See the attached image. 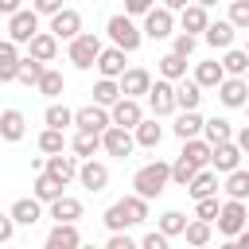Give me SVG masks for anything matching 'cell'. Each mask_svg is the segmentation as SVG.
<instances>
[{
    "instance_id": "obj_21",
    "label": "cell",
    "mask_w": 249,
    "mask_h": 249,
    "mask_svg": "<svg viewBox=\"0 0 249 249\" xmlns=\"http://www.w3.org/2000/svg\"><path fill=\"white\" fill-rule=\"evenodd\" d=\"M23 132H27V117L19 109H4L0 113V140L16 144V140H23Z\"/></svg>"
},
{
    "instance_id": "obj_54",
    "label": "cell",
    "mask_w": 249,
    "mask_h": 249,
    "mask_svg": "<svg viewBox=\"0 0 249 249\" xmlns=\"http://www.w3.org/2000/svg\"><path fill=\"white\" fill-rule=\"evenodd\" d=\"M23 0H0V16H16Z\"/></svg>"
},
{
    "instance_id": "obj_6",
    "label": "cell",
    "mask_w": 249,
    "mask_h": 249,
    "mask_svg": "<svg viewBox=\"0 0 249 249\" xmlns=\"http://www.w3.org/2000/svg\"><path fill=\"white\" fill-rule=\"evenodd\" d=\"M132 148H136L132 128H124V124H109V128L101 132V152H109V156L124 160V156H132Z\"/></svg>"
},
{
    "instance_id": "obj_2",
    "label": "cell",
    "mask_w": 249,
    "mask_h": 249,
    "mask_svg": "<svg viewBox=\"0 0 249 249\" xmlns=\"http://www.w3.org/2000/svg\"><path fill=\"white\" fill-rule=\"evenodd\" d=\"M167 183H171V163H163V160H152V163H144V167L132 175V191L144 195L148 202L160 198V195L167 191Z\"/></svg>"
},
{
    "instance_id": "obj_4",
    "label": "cell",
    "mask_w": 249,
    "mask_h": 249,
    "mask_svg": "<svg viewBox=\"0 0 249 249\" xmlns=\"http://www.w3.org/2000/svg\"><path fill=\"white\" fill-rule=\"evenodd\" d=\"M214 222H218V233H222L226 241H233V237H237V233L249 226V206H245L241 198H226Z\"/></svg>"
},
{
    "instance_id": "obj_15",
    "label": "cell",
    "mask_w": 249,
    "mask_h": 249,
    "mask_svg": "<svg viewBox=\"0 0 249 249\" xmlns=\"http://www.w3.org/2000/svg\"><path fill=\"white\" fill-rule=\"evenodd\" d=\"M117 82H121V93L124 97H148V89H152V74L144 66H128Z\"/></svg>"
},
{
    "instance_id": "obj_13",
    "label": "cell",
    "mask_w": 249,
    "mask_h": 249,
    "mask_svg": "<svg viewBox=\"0 0 249 249\" xmlns=\"http://www.w3.org/2000/svg\"><path fill=\"white\" fill-rule=\"evenodd\" d=\"M218 101H222L226 109H241V105L249 101V82L237 78V74H226L222 86H218Z\"/></svg>"
},
{
    "instance_id": "obj_30",
    "label": "cell",
    "mask_w": 249,
    "mask_h": 249,
    "mask_svg": "<svg viewBox=\"0 0 249 249\" xmlns=\"http://www.w3.org/2000/svg\"><path fill=\"white\" fill-rule=\"evenodd\" d=\"M222 78H226V70H222V62H218V58L198 62V66H195V82H198L202 89H218V86H222Z\"/></svg>"
},
{
    "instance_id": "obj_10",
    "label": "cell",
    "mask_w": 249,
    "mask_h": 249,
    "mask_svg": "<svg viewBox=\"0 0 249 249\" xmlns=\"http://www.w3.org/2000/svg\"><path fill=\"white\" fill-rule=\"evenodd\" d=\"M241 144L237 140H218L214 144V152H210V167L218 171V175H230L233 167H241Z\"/></svg>"
},
{
    "instance_id": "obj_46",
    "label": "cell",
    "mask_w": 249,
    "mask_h": 249,
    "mask_svg": "<svg viewBox=\"0 0 249 249\" xmlns=\"http://www.w3.org/2000/svg\"><path fill=\"white\" fill-rule=\"evenodd\" d=\"M237 31H249V0H230V16H226Z\"/></svg>"
},
{
    "instance_id": "obj_55",
    "label": "cell",
    "mask_w": 249,
    "mask_h": 249,
    "mask_svg": "<svg viewBox=\"0 0 249 249\" xmlns=\"http://www.w3.org/2000/svg\"><path fill=\"white\" fill-rule=\"evenodd\" d=\"M160 4H163V8H171V12H183L191 0H160Z\"/></svg>"
},
{
    "instance_id": "obj_52",
    "label": "cell",
    "mask_w": 249,
    "mask_h": 249,
    "mask_svg": "<svg viewBox=\"0 0 249 249\" xmlns=\"http://www.w3.org/2000/svg\"><path fill=\"white\" fill-rule=\"evenodd\" d=\"M31 8H35L39 16H54V12L62 8V0H31Z\"/></svg>"
},
{
    "instance_id": "obj_28",
    "label": "cell",
    "mask_w": 249,
    "mask_h": 249,
    "mask_svg": "<svg viewBox=\"0 0 249 249\" xmlns=\"http://www.w3.org/2000/svg\"><path fill=\"white\" fill-rule=\"evenodd\" d=\"M187 195L191 198H206V195H218V171L214 167H202L191 183H187Z\"/></svg>"
},
{
    "instance_id": "obj_53",
    "label": "cell",
    "mask_w": 249,
    "mask_h": 249,
    "mask_svg": "<svg viewBox=\"0 0 249 249\" xmlns=\"http://www.w3.org/2000/svg\"><path fill=\"white\" fill-rule=\"evenodd\" d=\"M148 8H156V0H124V12L128 16H144Z\"/></svg>"
},
{
    "instance_id": "obj_17",
    "label": "cell",
    "mask_w": 249,
    "mask_h": 249,
    "mask_svg": "<svg viewBox=\"0 0 249 249\" xmlns=\"http://www.w3.org/2000/svg\"><path fill=\"white\" fill-rule=\"evenodd\" d=\"M19 43L16 39H0V82H16L19 78Z\"/></svg>"
},
{
    "instance_id": "obj_27",
    "label": "cell",
    "mask_w": 249,
    "mask_h": 249,
    "mask_svg": "<svg viewBox=\"0 0 249 249\" xmlns=\"http://www.w3.org/2000/svg\"><path fill=\"white\" fill-rule=\"evenodd\" d=\"M206 23H210V16H206V8H202V4H195V0L179 12V27H183V31H191V35L206 31Z\"/></svg>"
},
{
    "instance_id": "obj_48",
    "label": "cell",
    "mask_w": 249,
    "mask_h": 249,
    "mask_svg": "<svg viewBox=\"0 0 249 249\" xmlns=\"http://www.w3.org/2000/svg\"><path fill=\"white\" fill-rule=\"evenodd\" d=\"M195 47H198V35H191V31H179L175 35V43H171V51H179V54H195Z\"/></svg>"
},
{
    "instance_id": "obj_3",
    "label": "cell",
    "mask_w": 249,
    "mask_h": 249,
    "mask_svg": "<svg viewBox=\"0 0 249 249\" xmlns=\"http://www.w3.org/2000/svg\"><path fill=\"white\" fill-rule=\"evenodd\" d=\"M105 35L113 39V47H121V51H140V43H144V27H136L132 23V16L128 12H117V16H109V23H105Z\"/></svg>"
},
{
    "instance_id": "obj_41",
    "label": "cell",
    "mask_w": 249,
    "mask_h": 249,
    "mask_svg": "<svg viewBox=\"0 0 249 249\" xmlns=\"http://www.w3.org/2000/svg\"><path fill=\"white\" fill-rule=\"evenodd\" d=\"M202 136H206L210 144H218V140H233V128H230L226 117H210V121L202 124Z\"/></svg>"
},
{
    "instance_id": "obj_22",
    "label": "cell",
    "mask_w": 249,
    "mask_h": 249,
    "mask_svg": "<svg viewBox=\"0 0 249 249\" xmlns=\"http://www.w3.org/2000/svg\"><path fill=\"white\" fill-rule=\"evenodd\" d=\"M78 167H82V163H78V156H62V152L47 156V171H51V175H54L62 187H66L70 179H78Z\"/></svg>"
},
{
    "instance_id": "obj_47",
    "label": "cell",
    "mask_w": 249,
    "mask_h": 249,
    "mask_svg": "<svg viewBox=\"0 0 249 249\" xmlns=\"http://www.w3.org/2000/svg\"><path fill=\"white\" fill-rule=\"evenodd\" d=\"M218 210H222V202H218V195H206V198H195V218H206V222H214V218H218Z\"/></svg>"
},
{
    "instance_id": "obj_42",
    "label": "cell",
    "mask_w": 249,
    "mask_h": 249,
    "mask_svg": "<svg viewBox=\"0 0 249 249\" xmlns=\"http://www.w3.org/2000/svg\"><path fill=\"white\" fill-rule=\"evenodd\" d=\"M183 237H187V245H206V241L214 237V230H210V222H206V218H195V222H187Z\"/></svg>"
},
{
    "instance_id": "obj_7",
    "label": "cell",
    "mask_w": 249,
    "mask_h": 249,
    "mask_svg": "<svg viewBox=\"0 0 249 249\" xmlns=\"http://www.w3.org/2000/svg\"><path fill=\"white\" fill-rule=\"evenodd\" d=\"M35 31H39V12L35 8H19L16 16H8V39H16L19 47L31 43Z\"/></svg>"
},
{
    "instance_id": "obj_29",
    "label": "cell",
    "mask_w": 249,
    "mask_h": 249,
    "mask_svg": "<svg viewBox=\"0 0 249 249\" xmlns=\"http://www.w3.org/2000/svg\"><path fill=\"white\" fill-rule=\"evenodd\" d=\"M51 206V218L54 222H78L82 218V202L74 198V195H58L54 202H47Z\"/></svg>"
},
{
    "instance_id": "obj_34",
    "label": "cell",
    "mask_w": 249,
    "mask_h": 249,
    "mask_svg": "<svg viewBox=\"0 0 249 249\" xmlns=\"http://www.w3.org/2000/svg\"><path fill=\"white\" fill-rule=\"evenodd\" d=\"M198 171H202V163H195L187 152H179V160L171 163V183H175V187H187V183H191Z\"/></svg>"
},
{
    "instance_id": "obj_50",
    "label": "cell",
    "mask_w": 249,
    "mask_h": 249,
    "mask_svg": "<svg viewBox=\"0 0 249 249\" xmlns=\"http://www.w3.org/2000/svg\"><path fill=\"white\" fill-rule=\"evenodd\" d=\"M167 241H171V237H167L163 230H152V233H144V237H140V245H144V249H167Z\"/></svg>"
},
{
    "instance_id": "obj_31",
    "label": "cell",
    "mask_w": 249,
    "mask_h": 249,
    "mask_svg": "<svg viewBox=\"0 0 249 249\" xmlns=\"http://www.w3.org/2000/svg\"><path fill=\"white\" fill-rule=\"evenodd\" d=\"M198 101H202V86H198L195 78H191V82L179 78V82H175V105H179V109H198Z\"/></svg>"
},
{
    "instance_id": "obj_32",
    "label": "cell",
    "mask_w": 249,
    "mask_h": 249,
    "mask_svg": "<svg viewBox=\"0 0 249 249\" xmlns=\"http://www.w3.org/2000/svg\"><path fill=\"white\" fill-rule=\"evenodd\" d=\"M156 66H160V78H171V82L187 78V54H179V51H167Z\"/></svg>"
},
{
    "instance_id": "obj_9",
    "label": "cell",
    "mask_w": 249,
    "mask_h": 249,
    "mask_svg": "<svg viewBox=\"0 0 249 249\" xmlns=\"http://www.w3.org/2000/svg\"><path fill=\"white\" fill-rule=\"evenodd\" d=\"M148 105H152V117H167V113H175V109H179V105H175V82H171V78L152 82V89H148Z\"/></svg>"
},
{
    "instance_id": "obj_39",
    "label": "cell",
    "mask_w": 249,
    "mask_h": 249,
    "mask_svg": "<svg viewBox=\"0 0 249 249\" xmlns=\"http://www.w3.org/2000/svg\"><path fill=\"white\" fill-rule=\"evenodd\" d=\"M35 89H39V93H43V97H58V93H62V89H66V78H62V74H58V70H51V66H47V70H43V78H39V86H35Z\"/></svg>"
},
{
    "instance_id": "obj_16",
    "label": "cell",
    "mask_w": 249,
    "mask_h": 249,
    "mask_svg": "<svg viewBox=\"0 0 249 249\" xmlns=\"http://www.w3.org/2000/svg\"><path fill=\"white\" fill-rule=\"evenodd\" d=\"M78 245H82L78 222H54V230L47 233V249H78Z\"/></svg>"
},
{
    "instance_id": "obj_18",
    "label": "cell",
    "mask_w": 249,
    "mask_h": 249,
    "mask_svg": "<svg viewBox=\"0 0 249 249\" xmlns=\"http://www.w3.org/2000/svg\"><path fill=\"white\" fill-rule=\"evenodd\" d=\"M51 31H54L58 39H66V43H70V39L82 31V16H78L74 8H58V12L51 16Z\"/></svg>"
},
{
    "instance_id": "obj_57",
    "label": "cell",
    "mask_w": 249,
    "mask_h": 249,
    "mask_svg": "<svg viewBox=\"0 0 249 249\" xmlns=\"http://www.w3.org/2000/svg\"><path fill=\"white\" fill-rule=\"evenodd\" d=\"M233 241H237V245H241V249H249V226H245V230H241V233H237V237H233Z\"/></svg>"
},
{
    "instance_id": "obj_14",
    "label": "cell",
    "mask_w": 249,
    "mask_h": 249,
    "mask_svg": "<svg viewBox=\"0 0 249 249\" xmlns=\"http://www.w3.org/2000/svg\"><path fill=\"white\" fill-rule=\"evenodd\" d=\"M109 113H113V124H124V128H136L140 121H144V109H140V97H117L113 105H109Z\"/></svg>"
},
{
    "instance_id": "obj_23",
    "label": "cell",
    "mask_w": 249,
    "mask_h": 249,
    "mask_svg": "<svg viewBox=\"0 0 249 249\" xmlns=\"http://www.w3.org/2000/svg\"><path fill=\"white\" fill-rule=\"evenodd\" d=\"M27 54H35L39 62H51L58 54V35L54 31H35L31 43H27Z\"/></svg>"
},
{
    "instance_id": "obj_58",
    "label": "cell",
    "mask_w": 249,
    "mask_h": 249,
    "mask_svg": "<svg viewBox=\"0 0 249 249\" xmlns=\"http://www.w3.org/2000/svg\"><path fill=\"white\" fill-rule=\"evenodd\" d=\"M195 4H202V8H214V4H218V0H195Z\"/></svg>"
},
{
    "instance_id": "obj_8",
    "label": "cell",
    "mask_w": 249,
    "mask_h": 249,
    "mask_svg": "<svg viewBox=\"0 0 249 249\" xmlns=\"http://www.w3.org/2000/svg\"><path fill=\"white\" fill-rule=\"evenodd\" d=\"M171 31H175V12H171V8L156 4V8L144 12V35H148V39H167Z\"/></svg>"
},
{
    "instance_id": "obj_60",
    "label": "cell",
    "mask_w": 249,
    "mask_h": 249,
    "mask_svg": "<svg viewBox=\"0 0 249 249\" xmlns=\"http://www.w3.org/2000/svg\"><path fill=\"white\" fill-rule=\"evenodd\" d=\"M245 51H249V39H245Z\"/></svg>"
},
{
    "instance_id": "obj_19",
    "label": "cell",
    "mask_w": 249,
    "mask_h": 249,
    "mask_svg": "<svg viewBox=\"0 0 249 249\" xmlns=\"http://www.w3.org/2000/svg\"><path fill=\"white\" fill-rule=\"evenodd\" d=\"M124 54L128 51H121V47H101V54H97V74L101 78H121L128 66H124Z\"/></svg>"
},
{
    "instance_id": "obj_43",
    "label": "cell",
    "mask_w": 249,
    "mask_h": 249,
    "mask_svg": "<svg viewBox=\"0 0 249 249\" xmlns=\"http://www.w3.org/2000/svg\"><path fill=\"white\" fill-rule=\"evenodd\" d=\"M43 121H47L51 128H66V124H74V113H70L62 101H51V105H47V113H43Z\"/></svg>"
},
{
    "instance_id": "obj_11",
    "label": "cell",
    "mask_w": 249,
    "mask_h": 249,
    "mask_svg": "<svg viewBox=\"0 0 249 249\" xmlns=\"http://www.w3.org/2000/svg\"><path fill=\"white\" fill-rule=\"evenodd\" d=\"M74 124H78V128H86V132H105V128L113 124V113H109L105 105H97V101H93V105H82V109L74 113Z\"/></svg>"
},
{
    "instance_id": "obj_37",
    "label": "cell",
    "mask_w": 249,
    "mask_h": 249,
    "mask_svg": "<svg viewBox=\"0 0 249 249\" xmlns=\"http://www.w3.org/2000/svg\"><path fill=\"white\" fill-rule=\"evenodd\" d=\"M222 70H226V74H237V78H245V70H249V51L226 47V54H222Z\"/></svg>"
},
{
    "instance_id": "obj_20",
    "label": "cell",
    "mask_w": 249,
    "mask_h": 249,
    "mask_svg": "<svg viewBox=\"0 0 249 249\" xmlns=\"http://www.w3.org/2000/svg\"><path fill=\"white\" fill-rule=\"evenodd\" d=\"M233 35H237V27H233L230 19H214V23H206V31H202V39H206L214 51L233 47Z\"/></svg>"
},
{
    "instance_id": "obj_59",
    "label": "cell",
    "mask_w": 249,
    "mask_h": 249,
    "mask_svg": "<svg viewBox=\"0 0 249 249\" xmlns=\"http://www.w3.org/2000/svg\"><path fill=\"white\" fill-rule=\"evenodd\" d=\"M245 82H249V70H245Z\"/></svg>"
},
{
    "instance_id": "obj_33",
    "label": "cell",
    "mask_w": 249,
    "mask_h": 249,
    "mask_svg": "<svg viewBox=\"0 0 249 249\" xmlns=\"http://www.w3.org/2000/svg\"><path fill=\"white\" fill-rule=\"evenodd\" d=\"M132 136H136V144H140V148H160V140H163V128L156 124V117H144V121L132 128Z\"/></svg>"
},
{
    "instance_id": "obj_25",
    "label": "cell",
    "mask_w": 249,
    "mask_h": 249,
    "mask_svg": "<svg viewBox=\"0 0 249 249\" xmlns=\"http://www.w3.org/2000/svg\"><path fill=\"white\" fill-rule=\"evenodd\" d=\"M8 214L16 218V226H35V222L43 218V202H39L35 195H31V198H16Z\"/></svg>"
},
{
    "instance_id": "obj_35",
    "label": "cell",
    "mask_w": 249,
    "mask_h": 249,
    "mask_svg": "<svg viewBox=\"0 0 249 249\" xmlns=\"http://www.w3.org/2000/svg\"><path fill=\"white\" fill-rule=\"evenodd\" d=\"M70 148H74V156L89 160V156L101 152V132H86V128H78V136L70 140Z\"/></svg>"
},
{
    "instance_id": "obj_26",
    "label": "cell",
    "mask_w": 249,
    "mask_h": 249,
    "mask_svg": "<svg viewBox=\"0 0 249 249\" xmlns=\"http://www.w3.org/2000/svg\"><path fill=\"white\" fill-rule=\"evenodd\" d=\"M31 195L39 198V202H54L58 195H62V183L43 167V171H35V183H31Z\"/></svg>"
},
{
    "instance_id": "obj_36",
    "label": "cell",
    "mask_w": 249,
    "mask_h": 249,
    "mask_svg": "<svg viewBox=\"0 0 249 249\" xmlns=\"http://www.w3.org/2000/svg\"><path fill=\"white\" fill-rule=\"evenodd\" d=\"M222 191H226V198H249V171H241V167H233L230 175H226V183H222Z\"/></svg>"
},
{
    "instance_id": "obj_40",
    "label": "cell",
    "mask_w": 249,
    "mask_h": 249,
    "mask_svg": "<svg viewBox=\"0 0 249 249\" xmlns=\"http://www.w3.org/2000/svg\"><path fill=\"white\" fill-rule=\"evenodd\" d=\"M117 97H121V82H117V78H101V82L93 86V101H97V105L109 109Z\"/></svg>"
},
{
    "instance_id": "obj_38",
    "label": "cell",
    "mask_w": 249,
    "mask_h": 249,
    "mask_svg": "<svg viewBox=\"0 0 249 249\" xmlns=\"http://www.w3.org/2000/svg\"><path fill=\"white\" fill-rule=\"evenodd\" d=\"M43 70H47V66H43L35 54H27V58H19V78H16V82H23V86H39Z\"/></svg>"
},
{
    "instance_id": "obj_24",
    "label": "cell",
    "mask_w": 249,
    "mask_h": 249,
    "mask_svg": "<svg viewBox=\"0 0 249 249\" xmlns=\"http://www.w3.org/2000/svg\"><path fill=\"white\" fill-rule=\"evenodd\" d=\"M202 124H206V117H202L198 109H179V117H175V136H179V140L202 136Z\"/></svg>"
},
{
    "instance_id": "obj_5",
    "label": "cell",
    "mask_w": 249,
    "mask_h": 249,
    "mask_svg": "<svg viewBox=\"0 0 249 249\" xmlns=\"http://www.w3.org/2000/svg\"><path fill=\"white\" fill-rule=\"evenodd\" d=\"M70 62L78 66V70H93L97 66V54H101V39L93 35V31H78L74 39H70Z\"/></svg>"
},
{
    "instance_id": "obj_51",
    "label": "cell",
    "mask_w": 249,
    "mask_h": 249,
    "mask_svg": "<svg viewBox=\"0 0 249 249\" xmlns=\"http://www.w3.org/2000/svg\"><path fill=\"white\" fill-rule=\"evenodd\" d=\"M12 237H16V218L12 214H0V245L12 241Z\"/></svg>"
},
{
    "instance_id": "obj_1",
    "label": "cell",
    "mask_w": 249,
    "mask_h": 249,
    "mask_svg": "<svg viewBox=\"0 0 249 249\" xmlns=\"http://www.w3.org/2000/svg\"><path fill=\"white\" fill-rule=\"evenodd\" d=\"M140 222H148V198L136 195V191L105 210V226L109 230H128V226H140Z\"/></svg>"
},
{
    "instance_id": "obj_45",
    "label": "cell",
    "mask_w": 249,
    "mask_h": 249,
    "mask_svg": "<svg viewBox=\"0 0 249 249\" xmlns=\"http://www.w3.org/2000/svg\"><path fill=\"white\" fill-rule=\"evenodd\" d=\"M160 230H163L167 237H179V233L187 230V218H183L179 210H163V214H160Z\"/></svg>"
},
{
    "instance_id": "obj_49",
    "label": "cell",
    "mask_w": 249,
    "mask_h": 249,
    "mask_svg": "<svg viewBox=\"0 0 249 249\" xmlns=\"http://www.w3.org/2000/svg\"><path fill=\"white\" fill-rule=\"evenodd\" d=\"M105 245H109V249H132V245H136V237H132L128 230H113Z\"/></svg>"
},
{
    "instance_id": "obj_56",
    "label": "cell",
    "mask_w": 249,
    "mask_h": 249,
    "mask_svg": "<svg viewBox=\"0 0 249 249\" xmlns=\"http://www.w3.org/2000/svg\"><path fill=\"white\" fill-rule=\"evenodd\" d=\"M237 144H241V152H245V156H249V124H245V128H241V132H237Z\"/></svg>"
},
{
    "instance_id": "obj_12",
    "label": "cell",
    "mask_w": 249,
    "mask_h": 249,
    "mask_svg": "<svg viewBox=\"0 0 249 249\" xmlns=\"http://www.w3.org/2000/svg\"><path fill=\"white\" fill-rule=\"evenodd\" d=\"M78 183H82L86 191H93V195L105 191V187H109V163H101V160H93V156L82 160V167H78Z\"/></svg>"
},
{
    "instance_id": "obj_44",
    "label": "cell",
    "mask_w": 249,
    "mask_h": 249,
    "mask_svg": "<svg viewBox=\"0 0 249 249\" xmlns=\"http://www.w3.org/2000/svg\"><path fill=\"white\" fill-rule=\"evenodd\" d=\"M66 148V136H62V128H43L39 132V152H47V156H54V152H62Z\"/></svg>"
}]
</instances>
